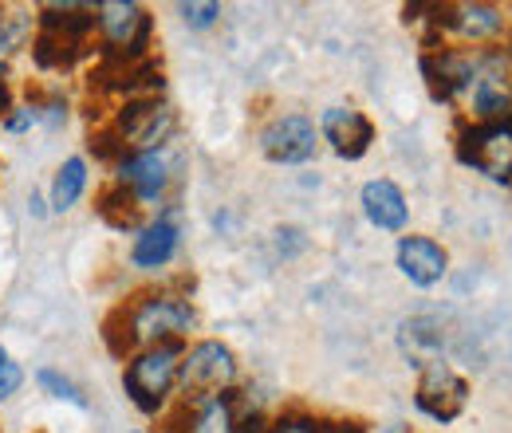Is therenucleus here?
<instances>
[{
	"instance_id": "obj_1",
	"label": "nucleus",
	"mask_w": 512,
	"mask_h": 433,
	"mask_svg": "<svg viewBox=\"0 0 512 433\" xmlns=\"http://www.w3.org/2000/svg\"><path fill=\"white\" fill-rule=\"evenodd\" d=\"M197 327V308L190 304V296L178 292H146L134 296L130 304L115 308V315L107 319V347L115 355H138L150 347H166V343H182Z\"/></svg>"
},
{
	"instance_id": "obj_2",
	"label": "nucleus",
	"mask_w": 512,
	"mask_h": 433,
	"mask_svg": "<svg viewBox=\"0 0 512 433\" xmlns=\"http://www.w3.org/2000/svg\"><path fill=\"white\" fill-rule=\"evenodd\" d=\"M182 343H166V347H150V351H138L130 355L127 367H123V390L134 402L138 414L146 418H158L174 390H178V367H182Z\"/></svg>"
},
{
	"instance_id": "obj_3",
	"label": "nucleus",
	"mask_w": 512,
	"mask_h": 433,
	"mask_svg": "<svg viewBox=\"0 0 512 433\" xmlns=\"http://www.w3.org/2000/svg\"><path fill=\"white\" fill-rule=\"evenodd\" d=\"M95 32L103 40L99 60L138 63L150 60L154 48V16L134 0H103L95 4Z\"/></svg>"
},
{
	"instance_id": "obj_4",
	"label": "nucleus",
	"mask_w": 512,
	"mask_h": 433,
	"mask_svg": "<svg viewBox=\"0 0 512 433\" xmlns=\"http://www.w3.org/2000/svg\"><path fill=\"white\" fill-rule=\"evenodd\" d=\"M237 378H241L237 355L221 339H197L193 347L182 351V367H178V394H182V402H201V398L229 394L237 386Z\"/></svg>"
},
{
	"instance_id": "obj_5",
	"label": "nucleus",
	"mask_w": 512,
	"mask_h": 433,
	"mask_svg": "<svg viewBox=\"0 0 512 433\" xmlns=\"http://www.w3.org/2000/svg\"><path fill=\"white\" fill-rule=\"evenodd\" d=\"M111 130L119 138V146L127 154H146V150H162L174 130H178V111L162 99V95H146V99H127L115 119H111Z\"/></svg>"
},
{
	"instance_id": "obj_6",
	"label": "nucleus",
	"mask_w": 512,
	"mask_h": 433,
	"mask_svg": "<svg viewBox=\"0 0 512 433\" xmlns=\"http://www.w3.org/2000/svg\"><path fill=\"white\" fill-rule=\"evenodd\" d=\"M414 406H418V414H426V418L438 422V426L457 422V418L465 414V406H469V378L457 374L449 363H442V359L418 367Z\"/></svg>"
},
{
	"instance_id": "obj_7",
	"label": "nucleus",
	"mask_w": 512,
	"mask_h": 433,
	"mask_svg": "<svg viewBox=\"0 0 512 433\" xmlns=\"http://www.w3.org/2000/svg\"><path fill=\"white\" fill-rule=\"evenodd\" d=\"M457 158L493 182H512L509 123H465L457 130Z\"/></svg>"
},
{
	"instance_id": "obj_8",
	"label": "nucleus",
	"mask_w": 512,
	"mask_h": 433,
	"mask_svg": "<svg viewBox=\"0 0 512 433\" xmlns=\"http://www.w3.org/2000/svg\"><path fill=\"white\" fill-rule=\"evenodd\" d=\"M260 154L276 166H304L320 150V130L308 115H276L272 123L260 126L256 134Z\"/></svg>"
},
{
	"instance_id": "obj_9",
	"label": "nucleus",
	"mask_w": 512,
	"mask_h": 433,
	"mask_svg": "<svg viewBox=\"0 0 512 433\" xmlns=\"http://www.w3.org/2000/svg\"><path fill=\"white\" fill-rule=\"evenodd\" d=\"M422 75H426V87L438 103H457L461 95H469V87L481 75V52L442 44L438 52H422Z\"/></svg>"
},
{
	"instance_id": "obj_10",
	"label": "nucleus",
	"mask_w": 512,
	"mask_h": 433,
	"mask_svg": "<svg viewBox=\"0 0 512 433\" xmlns=\"http://www.w3.org/2000/svg\"><path fill=\"white\" fill-rule=\"evenodd\" d=\"M430 32H449L465 44H493L505 32V12L497 4H430Z\"/></svg>"
},
{
	"instance_id": "obj_11",
	"label": "nucleus",
	"mask_w": 512,
	"mask_h": 433,
	"mask_svg": "<svg viewBox=\"0 0 512 433\" xmlns=\"http://www.w3.org/2000/svg\"><path fill=\"white\" fill-rule=\"evenodd\" d=\"M115 186H123L138 205H154L170 189V158L166 150H146V154H127L115 166Z\"/></svg>"
},
{
	"instance_id": "obj_12",
	"label": "nucleus",
	"mask_w": 512,
	"mask_h": 433,
	"mask_svg": "<svg viewBox=\"0 0 512 433\" xmlns=\"http://www.w3.org/2000/svg\"><path fill=\"white\" fill-rule=\"evenodd\" d=\"M320 138L343 162H359L375 146V123L355 107H327L320 115Z\"/></svg>"
},
{
	"instance_id": "obj_13",
	"label": "nucleus",
	"mask_w": 512,
	"mask_h": 433,
	"mask_svg": "<svg viewBox=\"0 0 512 433\" xmlns=\"http://www.w3.org/2000/svg\"><path fill=\"white\" fill-rule=\"evenodd\" d=\"M237 414V390L201 402H178L166 433H237Z\"/></svg>"
},
{
	"instance_id": "obj_14",
	"label": "nucleus",
	"mask_w": 512,
	"mask_h": 433,
	"mask_svg": "<svg viewBox=\"0 0 512 433\" xmlns=\"http://www.w3.org/2000/svg\"><path fill=\"white\" fill-rule=\"evenodd\" d=\"M394 260H398V272L414 288H434V284H442V276L449 272V252L434 237H422V233L398 237Z\"/></svg>"
},
{
	"instance_id": "obj_15",
	"label": "nucleus",
	"mask_w": 512,
	"mask_h": 433,
	"mask_svg": "<svg viewBox=\"0 0 512 433\" xmlns=\"http://www.w3.org/2000/svg\"><path fill=\"white\" fill-rule=\"evenodd\" d=\"M178 245H182V233L174 225L170 213L146 221L138 233H134V245H130V264L142 268V272H158L166 268L174 256H178Z\"/></svg>"
},
{
	"instance_id": "obj_16",
	"label": "nucleus",
	"mask_w": 512,
	"mask_h": 433,
	"mask_svg": "<svg viewBox=\"0 0 512 433\" xmlns=\"http://www.w3.org/2000/svg\"><path fill=\"white\" fill-rule=\"evenodd\" d=\"M359 201H363L367 221H371L375 229H383V233H402V229H406V221H410V201H406L402 186H398V182H390V178H375V182H367L363 193H359Z\"/></svg>"
},
{
	"instance_id": "obj_17",
	"label": "nucleus",
	"mask_w": 512,
	"mask_h": 433,
	"mask_svg": "<svg viewBox=\"0 0 512 433\" xmlns=\"http://www.w3.org/2000/svg\"><path fill=\"white\" fill-rule=\"evenodd\" d=\"M398 343H402V355L410 359L414 371L426 367V363H434V359L442 355V347H446L442 319H434V315H414V319H406Z\"/></svg>"
},
{
	"instance_id": "obj_18",
	"label": "nucleus",
	"mask_w": 512,
	"mask_h": 433,
	"mask_svg": "<svg viewBox=\"0 0 512 433\" xmlns=\"http://www.w3.org/2000/svg\"><path fill=\"white\" fill-rule=\"evenodd\" d=\"M87 158H64V166L56 170V178H52V193H48V205H52V213H67V209H75L79 205V197L87 193Z\"/></svg>"
},
{
	"instance_id": "obj_19",
	"label": "nucleus",
	"mask_w": 512,
	"mask_h": 433,
	"mask_svg": "<svg viewBox=\"0 0 512 433\" xmlns=\"http://www.w3.org/2000/svg\"><path fill=\"white\" fill-rule=\"evenodd\" d=\"M99 217L119 229V233H138L142 229V205L130 197L123 186H107L103 197H99Z\"/></svg>"
},
{
	"instance_id": "obj_20",
	"label": "nucleus",
	"mask_w": 512,
	"mask_h": 433,
	"mask_svg": "<svg viewBox=\"0 0 512 433\" xmlns=\"http://www.w3.org/2000/svg\"><path fill=\"white\" fill-rule=\"evenodd\" d=\"M83 48L87 44H75V40L52 36V32H36V40H32V56L44 71H71L83 60Z\"/></svg>"
},
{
	"instance_id": "obj_21",
	"label": "nucleus",
	"mask_w": 512,
	"mask_h": 433,
	"mask_svg": "<svg viewBox=\"0 0 512 433\" xmlns=\"http://www.w3.org/2000/svg\"><path fill=\"white\" fill-rule=\"evenodd\" d=\"M32 28H36V16L28 8H16V4H4L0 8V60L20 52L28 40H32Z\"/></svg>"
},
{
	"instance_id": "obj_22",
	"label": "nucleus",
	"mask_w": 512,
	"mask_h": 433,
	"mask_svg": "<svg viewBox=\"0 0 512 433\" xmlns=\"http://www.w3.org/2000/svg\"><path fill=\"white\" fill-rule=\"evenodd\" d=\"M36 382H40V390L44 394H52L56 402H71V406H79V410H87V398H83V390L67 378V374H60L56 367H40L36 371Z\"/></svg>"
},
{
	"instance_id": "obj_23",
	"label": "nucleus",
	"mask_w": 512,
	"mask_h": 433,
	"mask_svg": "<svg viewBox=\"0 0 512 433\" xmlns=\"http://www.w3.org/2000/svg\"><path fill=\"white\" fill-rule=\"evenodd\" d=\"M331 430H335V422L316 418L308 410H284L280 418L268 422V433H331Z\"/></svg>"
},
{
	"instance_id": "obj_24",
	"label": "nucleus",
	"mask_w": 512,
	"mask_h": 433,
	"mask_svg": "<svg viewBox=\"0 0 512 433\" xmlns=\"http://www.w3.org/2000/svg\"><path fill=\"white\" fill-rule=\"evenodd\" d=\"M178 12L197 32H205V28H213L221 20V4H213V0H186V4H178Z\"/></svg>"
},
{
	"instance_id": "obj_25",
	"label": "nucleus",
	"mask_w": 512,
	"mask_h": 433,
	"mask_svg": "<svg viewBox=\"0 0 512 433\" xmlns=\"http://www.w3.org/2000/svg\"><path fill=\"white\" fill-rule=\"evenodd\" d=\"M4 130L8 134H24V130H32V126H40V107L28 99V103H16L12 111H8V119H4Z\"/></svg>"
},
{
	"instance_id": "obj_26",
	"label": "nucleus",
	"mask_w": 512,
	"mask_h": 433,
	"mask_svg": "<svg viewBox=\"0 0 512 433\" xmlns=\"http://www.w3.org/2000/svg\"><path fill=\"white\" fill-rule=\"evenodd\" d=\"M24 386V367L16 363V359H8V363H0V402H8L16 390Z\"/></svg>"
},
{
	"instance_id": "obj_27",
	"label": "nucleus",
	"mask_w": 512,
	"mask_h": 433,
	"mask_svg": "<svg viewBox=\"0 0 512 433\" xmlns=\"http://www.w3.org/2000/svg\"><path fill=\"white\" fill-rule=\"evenodd\" d=\"M237 433H268V418H264L260 410L237 414Z\"/></svg>"
},
{
	"instance_id": "obj_28",
	"label": "nucleus",
	"mask_w": 512,
	"mask_h": 433,
	"mask_svg": "<svg viewBox=\"0 0 512 433\" xmlns=\"http://www.w3.org/2000/svg\"><path fill=\"white\" fill-rule=\"evenodd\" d=\"M16 107V95H12V87L8 83H0V123L8 119V111Z\"/></svg>"
},
{
	"instance_id": "obj_29",
	"label": "nucleus",
	"mask_w": 512,
	"mask_h": 433,
	"mask_svg": "<svg viewBox=\"0 0 512 433\" xmlns=\"http://www.w3.org/2000/svg\"><path fill=\"white\" fill-rule=\"evenodd\" d=\"M28 209H32L36 217H48V209H44V197H40V193H32V197H28Z\"/></svg>"
},
{
	"instance_id": "obj_30",
	"label": "nucleus",
	"mask_w": 512,
	"mask_h": 433,
	"mask_svg": "<svg viewBox=\"0 0 512 433\" xmlns=\"http://www.w3.org/2000/svg\"><path fill=\"white\" fill-rule=\"evenodd\" d=\"M331 433H367V430H363L359 422H335V430Z\"/></svg>"
},
{
	"instance_id": "obj_31",
	"label": "nucleus",
	"mask_w": 512,
	"mask_h": 433,
	"mask_svg": "<svg viewBox=\"0 0 512 433\" xmlns=\"http://www.w3.org/2000/svg\"><path fill=\"white\" fill-rule=\"evenodd\" d=\"M4 75H8V63L0 60V83H4Z\"/></svg>"
},
{
	"instance_id": "obj_32",
	"label": "nucleus",
	"mask_w": 512,
	"mask_h": 433,
	"mask_svg": "<svg viewBox=\"0 0 512 433\" xmlns=\"http://www.w3.org/2000/svg\"><path fill=\"white\" fill-rule=\"evenodd\" d=\"M8 359H12V355H8V351H4V347H0V363H8Z\"/></svg>"
},
{
	"instance_id": "obj_33",
	"label": "nucleus",
	"mask_w": 512,
	"mask_h": 433,
	"mask_svg": "<svg viewBox=\"0 0 512 433\" xmlns=\"http://www.w3.org/2000/svg\"><path fill=\"white\" fill-rule=\"evenodd\" d=\"M505 56H509V63H512V40H509V52H505Z\"/></svg>"
},
{
	"instance_id": "obj_34",
	"label": "nucleus",
	"mask_w": 512,
	"mask_h": 433,
	"mask_svg": "<svg viewBox=\"0 0 512 433\" xmlns=\"http://www.w3.org/2000/svg\"><path fill=\"white\" fill-rule=\"evenodd\" d=\"M134 433H146V430H134Z\"/></svg>"
}]
</instances>
